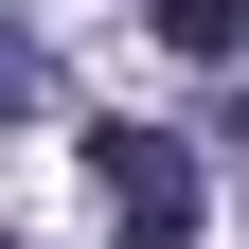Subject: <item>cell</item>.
I'll use <instances>...</instances> for the list:
<instances>
[{"label":"cell","mask_w":249,"mask_h":249,"mask_svg":"<svg viewBox=\"0 0 249 249\" xmlns=\"http://www.w3.org/2000/svg\"><path fill=\"white\" fill-rule=\"evenodd\" d=\"M89 178H107V231H124V249H196V142L89 124Z\"/></svg>","instance_id":"6da1fadb"},{"label":"cell","mask_w":249,"mask_h":249,"mask_svg":"<svg viewBox=\"0 0 249 249\" xmlns=\"http://www.w3.org/2000/svg\"><path fill=\"white\" fill-rule=\"evenodd\" d=\"M160 53H196V71H231V53H249V0H160Z\"/></svg>","instance_id":"7a4b0ae2"},{"label":"cell","mask_w":249,"mask_h":249,"mask_svg":"<svg viewBox=\"0 0 249 249\" xmlns=\"http://www.w3.org/2000/svg\"><path fill=\"white\" fill-rule=\"evenodd\" d=\"M231 160H249V107H231Z\"/></svg>","instance_id":"3957f363"}]
</instances>
